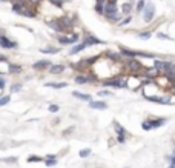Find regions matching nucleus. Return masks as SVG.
Returning a JSON list of instances; mask_svg holds the SVG:
<instances>
[{
    "label": "nucleus",
    "instance_id": "obj_1",
    "mask_svg": "<svg viewBox=\"0 0 175 168\" xmlns=\"http://www.w3.org/2000/svg\"><path fill=\"white\" fill-rule=\"evenodd\" d=\"M58 22H60L61 28H63V33L72 34V28H74V17H71V16H61V17H58Z\"/></svg>",
    "mask_w": 175,
    "mask_h": 168
},
{
    "label": "nucleus",
    "instance_id": "obj_2",
    "mask_svg": "<svg viewBox=\"0 0 175 168\" xmlns=\"http://www.w3.org/2000/svg\"><path fill=\"white\" fill-rule=\"evenodd\" d=\"M126 69L129 73H132V74H137V73H140L143 69V65H141L140 60H137V57H134V59H128Z\"/></svg>",
    "mask_w": 175,
    "mask_h": 168
},
{
    "label": "nucleus",
    "instance_id": "obj_3",
    "mask_svg": "<svg viewBox=\"0 0 175 168\" xmlns=\"http://www.w3.org/2000/svg\"><path fill=\"white\" fill-rule=\"evenodd\" d=\"M154 60H155L154 62V66L160 69L161 74L169 73L170 68H172V65H174V62H170V60H158V59H154Z\"/></svg>",
    "mask_w": 175,
    "mask_h": 168
},
{
    "label": "nucleus",
    "instance_id": "obj_4",
    "mask_svg": "<svg viewBox=\"0 0 175 168\" xmlns=\"http://www.w3.org/2000/svg\"><path fill=\"white\" fill-rule=\"evenodd\" d=\"M154 17H155V6L147 2L145 11H143V20H145L146 23H151V22L154 20Z\"/></svg>",
    "mask_w": 175,
    "mask_h": 168
},
{
    "label": "nucleus",
    "instance_id": "obj_5",
    "mask_svg": "<svg viewBox=\"0 0 175 168\" xmlns=\"http://www.w3.org/2000/svg\"><path fill=\"white\" fill-rule=\"evenodd\" d=\"M106 20H109L111 23H120L123 19V12L120 11H114V12H109V14H105Z\"/></svg>",
    "mask_w": 175,
    "mask_h": 168
},
{
    "label": "nucleus",
    "instance_id": "obj_6",
    "mask_svg": "<svg viewBox=\"0 0 175 168\" xmlns=\"http://www.w3.org/2000/svg\"><path fill=\"white\" fill-rule=\"evenodd\" d=\"M83 42L86 43L88 46H92V45H105V40H100V39H97L95 36H91V34H86L83 39Z\"/></svg>",
    "mask_w": 175,
    "mask_h": 168
},
{
    "label": "nucleus",
    "instance_id": "obj_7",
    "mask_svg": "<svg viewBox=\"0 0 175 168\" xmlns=\"http://www.w3.org/2000/svg\"><path fill=\"white\" fill-rule=\"evenodd\" d=\"M160 69L155 68V66H152V68H146L145 69V77H147V80H154L160 76Z\"/></svg>",
    "mask_w": 175,
    "mask_h": 168
},
{
    "label": "nucleus",
    "instance_id": "obj_8",
    "mask_svg": "<svg viewBox=\"0 0 175 168\" xmlns=\"http://www.w3.org/2000/svg\"><path fill=\"white\" fill-rule=\"evenodd\" d=\"M0 46L5 48V50H11V48H17V43L9 40V39L3 34V36H0Z\"/></svg>",
    "mask_w": 175,
    "mask_h": 168
},
{
    "label": "nucleus",
    "instance_id": "obj_9",
    "mask_svg": "<svg viewBox=\"0 0 175 168\" xmlns=\"http://www.w3.org/2000/svg\"><path fill=\"white\" fill-rule=\"evenodd\" d=\"M120 54H122V57H126V59H134V57H138V51L128 50V48H124V46H120Z\"/></svg>",
    "mask_w": 175,
    "mask_h": 168
},
{
    "label": "nucleus",
    "instance_id": "obj_10",
    "mask_svg": "<svg viewBox=\"0 0 175 168\" xmlns=\"http://www.w3.org/2000/svg\"><path fill=\"white\" fill-rule=\"evenodd\" d=\"M46 25L49 26L51 29H54L55 33H63V28H61L60 22H58V19H54V20H46Z\"/></svg>",
    "mask_w": 175,
    "mask_h": 168
},
{
    "label": "nucleus",
    "instance_id": "obj_11",
    "mask_svg": "<svg viewBox=\"0 0 175 168\" xmlns=\"http://www.w3.org/2000/svg\"><path fill=\"white\" fill-rule=\"evenodd\" d=\"M89 107L92 110H106L107 103L103 102V100H91V102H89Z\"/></svg>",
    "mask_w": 175,
    "mask_h": 168
},
{
    "label": "nucleus",
    "instance_id": "obj_12",
    "mask_svg": "<svg viewBox=\"0 0 175 168\" xmlns=\"http://www.w3.org/2000/svg\"><path fill=\"white\" fill-rule=\"evenodd\" d=\"M52 63L51 62H48V60H39V62H35V63L32 65V68L34 69H49V66H51Z\"/></svg>",
    "mask_w": 175,
    "mask_h": 168
},
{
    "label": "nucleus",
    "instance_id": "obj_13",
    "mask_svg": "<svg viewBox=\"0 0 175 168\" xmlns=\"http://www.w3.org/2000/svg\"><path fill=\"white\" fill-rule=\"evenodd\" d=\"M149 123H151V128H160L166 123V119L163 117H158V119H149Z\"/></svg>",
    "mask_w": 175,
    "mask_h": 168
},
{
    "label": "nucleus",
    "instance_id": "obj_14",
    "mask_svg": "<svg viewBox=\"0 0 175 168\" xmlns=\"http://www.w3.org/2000/svg\"><path fill=\"white\" fill-rule=\"evenodd\" d=\"M132 8H134V3H132V2L123 3V5H122V12H123V16H129V14H131Z\"/></svg>",
    "mask_w": 175,
    "mask_h": 168
},
{
    "label": "nucleus",
    "instance_id": "obj_15",
    "mask_svg": "<svg viewBox=\"0 0 175 168\" xmlns=\"http://www.w3.org/2000/svg\"><path fill=\"white\" fill-rule=\"evenodd\" d=\"M107 59H111L112 62H120L122 60V54L120 52H112V51H106V54H105Z\"/></svg>",
    "mask_w": 175,
    "mask_h": 168
},
{
    "label": "nucleus",
    "instance_id": "obj_16",
    "mask_svg": "<svg viewBox=\"0 0 175 168\" xmlns=\"http://www.w3.org/2000/svg\"><path fill=\"white\" fill-rule=\"evenodd\" d=\"M65 71V65H51L49 66V73L51 74H60Z\"/></svg>",
    "mask_w": 175,
    "mask_h": 168
},
{
    "label": "nucleus",
    "instance_id": "obj_17",
    "mask_svg": "<svg viewBox=\"0 0 175 168\" xmlns=\"http://www.w3.org/2000/svg\"><path fill=\"white\" fill-rule=\"evenodd\" d=\"M84 48H88V45H86V43H84V42H82V43H78V45H75V46L72 48V50L69 51V54H71V56H72V54H77V52L83 51Z\"/></svg>",
    "mask_w": 175,
    "mask_h": 168
},
{
    "label": "nucleus",
    "instance_id": "obj_18",
    "mask_svg": "<svg viewBox=\"0 0 175 168\" xmlns=\"http://www.w3.org/2000/svg\"><path fill=\"white\" fill-rule=\"evenodd\" d=\"M75 83H78V85H84V83H89L88 74H78V76L75 77Z\"/></svg>",
    "mask_w": 175,
    "mask_h": 168
},
{
    "label": "nucleus",
    "instance_id": "obj_19",
    "mask_svg": "<svg viewBox=\"0 0 175 168\" xmlns=\"http://www.w3.org/2000/svg\"><path fill=\"white\" fill-rule=\"evenodd\" d=\"M72 96H74V97H77V99L86 100V102H91V100H92L89 94H82V93H77V91H74V93H72Z\"/></svg>",
    "mask_w": 175,
    "mask_h": 168
},
{
    "label": "nucleus",
    "instance_id": "obj_20",
    "mask_svg": "<svg viewBox=\"0 0 175 168\" xmlns=\"http://www.w3.org/2000/svg\"><path fill=\"white\" fill-rule=\"evenodd\" d=\"M146 0H138V2L135 3V11L137 12H143L145 11V8H146Z\"/></svg>",
    "mask_w": 175,
    "mask_h": 168
},
{
    "label": "nucleus",
    "instance_id": "obj_21",
    "mask_svg": "<svg viewBox=\"0 0 175 168\" xmlns=\"http://www.w3.org/2000/svg\"><path fill=\"white\" fill-rule=\"evenodd\" d=\"M40 52H45V54H55V52H60V50L58 48H55V46H48V48H42L40 50Z\"/></svg>",
    "mask_w": 175,
    "mask_h": 168
},
{
    "label": "nucleus",
    "instance_id": "obj_22",
    "mask_svg": "<svg viewBox=\"0 0 175 168\" xmlns=\"http://www.w3.org/2000/svg\"><path fill=\"white\" fill-rule=\"evenodd\" d=\"M46 86H49V88H66V86H68V83H66V82H57V83L49 82V83H46Z\"/></svg>",
    "mask_w": 175,
    "mask_h": 168
},
{
    "label": "nucleus",
    "instance_id": "obj_23",
    "mask_svg": "<svg viewBox=\"0 0 175 168\" xmlns=\"http://www.w3.org/2000/svg\"><path fill=\"white\" fill-rule=\"evenodd\" d=\"M57 40H58V43H60V45H69V37L61 36V34H58Z\"/></svg>",
    "mask_w": 175,
    "mask_h": 168
},
{
    "label": "nucleus",
    "instance_id": "obj_24",
    "mask_svg": "<svg viewBox=\"0 0 175 168\" xmlns=\"http://www.w3.org/2000/svg\"><path fill=\"white\" fill-rule=\"evenodd\" d=\"M22 71V66L20 65H9V73L11 74H17Z\"/></svg>",
    "mask_w": 175,
    "mask_h": 168
},
{
    "label": "nucleus",
    "instance_id": "obj_25",
    "mask_svg": "<svg viewBox=\"0 0 175 168\" xmlns=\"http://www.w3.org/2000/svg\"><path fill=\"white\" fill-rule=\"evenodd\" d=\"M77 42H78V34L77 33H72L69 36V45H75Z\"/></svg>",
    "mask_w": 175,
    "mask_h": 168
},
{
    "label": "nucleus",
    "instance_id": "obj_26",
    "mask_svg": "<svg viewBox=\"0 0 175 168\" xmlns=\"http://www.w3.org/2000/svg\"><path fill=\"white\" fill-rule=\"evenodd\" d=\"M114 128H115V131H117V134H126V131H124V128L120 125V123H114Z\"/></svg>",
    "mask_w": 175,
    "mask_h": 168
},
{
    "label": "nucleus",
    "instance_id": "obj_27",
    "mask_svg": "<svg viewBox=\"0 0 175 168\" xmlns=\"http://www.w3.org/2000/svg\"><path fill=\"white\" fill-rule=\"evenodd\" d=\"M55 163H57L55 157H46V161H45V165L46 167H54Z\"/></svg>",
    "mask_w": 175,
    "mask_h": 168
},
{
    "label": "nucleus",
    "instance_id": "obj_28",
    "mask_svg": "<svg viewBox=\"0 0 175 168\" xmlns=\"http://www.w3.org/2000/svg\"><path fill=\"white\" fill-rule=\"evenodd\" d=\"M138 37L147 40V39H151V37H152V33H151V31H145V33H140V34H138Z\"/></svg>",
    "mask_w": 175,
    "mask_h": 168
},
{
    "label": "nucleus",
    "instance_id": "obj_29",
    "mask_svg": "<svg viewBox=\"0 0 175 168\" xmlns=\"http://www.w3.org/2000/svg\"><path fill=\"white\" fill-rule=\"evenodd\" d=\"M11 100V96H3L0 97V107H3V105H6L8 102Z\"/></svg>",
    "mask_w": 175,
    "mask_h": 168
},
{
    "label": "nucleus",
    "instance_id": "obj_30",
    "mask_svg": "<svg viewBox=\"0 0 175 168\" xmlns=\"http://www.w3.org/2000/svg\"><path fill=\"white\" fill-rule=\"evenodd\" d=\"M49 3H52L54 6H57V8H61L63 6V0H48Z\"/></svg>",
    "mask_w": 175,
    "mask_h": 168
},
{
    "label": "nucleus",
    "instance_id": "obj_31",
    "mask_svg": "<svg viewBox=\"0 0 175 168\" xmlns=\"http://www.w3.org/2000/svg\"><path fill=\"white\" fill-rule=\"evenodd\" d=\"M78 154H80V157H88L89 154H91V150H89V148H84V150H82Z\"/></svg>",
    "mask_w": 175,
    "mask_h": 168
},
{
    "label": "nucleus",
    "instance_id": "obj_32",
    "mask_svg": "<svg viewBox=\"0 0 175 168\" xmlns=\"http://www.w3.org/2000/svg\"><path fill=\"white\" fill-rule=\"evenodd\" d=\"M131 20H132V17H131V16H128V17H126V19H123V20H122V22H120V23H118V25H120V26H124V25H128V23H131Z\"/></svg>",
    "mask_w": 175,
    "mask_h": 168
},
{
    "label": "nucleus",
    "instance_id": "obj_33",
    "mask_svg": "<svg viewBox=\"0 0 175 168\" xmlns=\"http://www.w3.org/2000/svg\"><path fill=\"white\" fill-rule=\"evenodd\" d=\"M117 142H118V144H124V142H126V136H124V134H117Z\"/></svg>",
    "mask_w": 175,
    "mask_h": 168
},
{
    "label": "nucleus",
    "instance_id": "obj_34",
    "mask_svg": "<svg viewBox=\"0 0 175 168\" xmlns=\"http://www.w3.org/2000/svg\"><path fill=\"white\" fill-rule=\"evenodd\" d=\"M20 88H22L20 83H14V85H11V93H17V91H20Z\"/></svg>",
    "mask_w": 175,
    "mask_h": 168
},
{
    "label": "nucleus",
    "instance_id": "obj_35",
    "mask_svg": "<svg viewBox=\"0 0 175 168\" xmlns=\"http://www.w3.org/2000/svg\"><path fill=\"white\" fill-rule=\"evenodd\" d=\"M141 127H143V130H145V131H149V130H152V128H151V123H149V120H145V122L141 123Z\"/></svg>",
    "mask_w": 175,
    "mask_h": 168
},
{
    "label": "nucleus",
    "instance_id": "obj_36",
    "mask_svg": "<svg viewBox=\"0 0 175 168\" xmlns=\"http://www.w3.org/2000/svg\"><path fill=\"white\" fill-rule=\"evenodd\" d=\"M157 36H158V39H164V40H172V37L168 36V34H164V33H158Z\"/></svg>",
    "mask_w": 175,
    "mask_h": 168
},
{
    "label": "nucleus",
    "instance_id": "obj_37",
    "mask_svg": "<svg viewBox=\"0 0 175 168\" xmlns=\"http://www.w3.org/2000/svg\"><path fill=\"white\" fill-rule=\"evenodd\" d=\"M28 162H42V157H39V156H29L28 157Z\"/></svg>",
    "mask_w": 175,
    "mask_h": 168
},
{
    "label": "nucleus",
    "instance_id": "obj_38",
    "mask_svg": "<svg viewBox=\"0 0 175 168\" xmlns=\"http://www.w3.org/2000/svg\"><path fill=\"white\" fill-rule=\"evenodd\" d=\"M166 159H168V161L172 163V165H175V150H174V154H172V156H166Z\"/></svg>",
    "mask_w": 175,
    "mask_h": 168
},
{
    "label": "nucleus",
    "instance_id": "obj_39",
    "mask_svg": "<svg viewBox=\"0 0 175 168\" xmlns=\"http://www.w3.org/2000/svg\"><path fill=\"white\" fill-rule=\"evenodd\" d=\"M58 110H60V108H58L57 105H49V111H51V113H58Z\"/></svg>",
    "mask_w": 175,
    "mask_h": 168
},
{
    "label": "nucleus",
    "instance_id": "obj_40",
    "mask_svg": "<svg viewBox=\"0 0 175 168\" xmlns=\"http://www.w3.org/2000/svg\"><path fill=\"white\" fill-rule=\"evenodd\" d=\"M95 11L98 12V14L103 16V5H98V3H95Z\"/></svg>",
    "mask_w": 175,
    "mask_h": 168
},
{
    "label": "nucleus",
    "instance_id": "obj_41",
    "mask_svg": "<svg viewBox=\"0 0 175 168\" xmlns=\"http://www.w3.org/2000/svg\"><path fill=\"white\" fill-rule=\"evenodd\" d=\"M3 161L5 162H17V157H5Z\"/></svg>",
    "mask_w": 175,
    "mask_h": 168
},
{
    "label": "nucleus",
    "instance_id": "obj_42",
    "mask_svg": "<svg viewBox=\"0 0 175 168\" xmlns=\"http://www.w3.org/2000/svg\"><path fill=\"white\" fill-rule=\"evenodd\" d=\"M98 96H111L109 91H98Z\"/></svg>",
    "mask_w": 175,
    "mask_h": 168
},
{
    "label": "nucleus",
    "instance_id": "obj_43",
    "mask_svg": "<svg viewBox=\"0 0 175 168\" xmlns=\"http://www.w3.org/2000/svg\"><path fill=\"white\" fill-rule=\"evenodd\" d=\"M28 2H29V3H31V5H32V6H34V5H39V3H40V2H42V0H28Z\"/></svg>",
    "mask_w": 175,
    "mask_h": 168
},
{
    "label": "nucleus",
    "instance_id": "obj_44",
    "mask_svg": "<svg viewBox=\"0 0 175 168\" xmlns=\"http://www.w3.org/2000/svg\"><path fill=\"white\" fill-rule=\"evenodd\" d=\"M3 88H5V80L0 77V90H3Z\"/></svg>",
    "mask_w": 175,
    "mask_h": 168
},
{
    "label": "nucleus",
    "instance_id": "obj_45",
    "mask_svg": "<svg viewBox=\"0 0 175 168\" xmlns=\"http://www.w3.org/2000/svg\"><path fill=\"white\" fill-rule=\"evenodd\" d=\"M6 60V57L5 56H0V62H5Z\"/></svg>",
    "mask_w": 175,
    "mask_h": 168
},
{
    "label": "nucleus",
    "instance_id": "obj_46",
    "mask_svg": "<svg viewBox=\"0 0 175 168\" xmlns=\"http://www.w3.org/2000/svg\"><path fill=\"white\" fill-rule=\"evenodd\" d=\"M168 168H175V165H172V163H170V165H169Z\"/></svg>",
    "mask_w": 175,
    "mask_h": 168
}]
</instances>
